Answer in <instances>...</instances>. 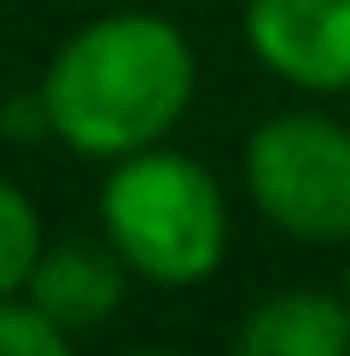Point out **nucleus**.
<instances>
[{
    "label": "nucleus",
    "instance_id": "obj_1",
    "mask_svg": "<svg viewBox=\"0 0 350 356\" xmlns=\"http://www.w3.org/2000/svg\"><path fill=\"white\" fill-rule=\"evenodd\" d=\"M35 94L47 140L94 164H117L181 129L199 94V53L164 12H99L58 41Z\"/></svg>",
    "mask_w": 350,
    "mask_h": 356
},
{
    "label": "nucleus",
    "instance_id": "obj_2",
    "mask_svg": "<svg viewBox=\"0 0 350 356\" xmlns=\"http://www.w3.org/2000/svg\"><path fill=\"white\" fill-rule=\"evenodd\" d=\"M99 240L135 280L152 286H204L228 263L233 216L228 193L204 158L158 140L106 164L99 181Z\"/></svg>",
    "mask_w": 350,
    "mask_h": 356
},
{
    "label": "nucleus",
    "instance_id": "obj_3",
    "mask_svg": "<svg viewBox=\"0 0 350 356\" xmlns=\"http://www.w3.org/2000/svg\"><path fill=\"white\" fill-rule=\"evenodd\" d=\"M240 175L251 211L303 245H350V123L315 106L274 111L245 135Z\"/></svg>",
    "mask_w": 350,
    "mask_h": 356
},
{
    "label": "nucleus",
    "instance_id": "obj_4",
    "mask_svg": "<svg viewBox=\"0 0 350 356\" xmlns=\"http://www.w3.org/2000/svg\"><path fill=\"white\" fill-rule=\"evenodd\" d=\"M245 47L298 94H350V0H245Z\"/></svg>",
    "mask_w": 350,
    "mask_h": 356
},
{
    "label": "nucleus",
    "instance_id": "obj_5",
    "mask_svg": "<svg viewBox=\"0 0 350 356\" xmlns=\"http://www.w3.org/2000/svg\"><path fill=\"white\" fill-rule=\"evenodd\" d=\"M123 292H128V269L117 263L106 240H58L35 257L24 298L65 333H82L111 321L123 309Z\"/></svg>",
    "mask_w": 350,
    "mask_h": 356
},
{
    "label": "nucleus",
    "instance_id": "obj_6",
    "mask_svg": "<svg viewBox=\"0 0 350 356\" xmlns=\"http://www.w3.org/2000/svg\"><path fill=\"white\" fill-rule=\"evenodd\" d=\"M233 356H350V309L327 286H281L245 309Z\"/></svg>",
    "mask_w": 350,
    "mask_h": 356
},
{
    "label": "nucleus",
    "instance_id": "obj_7",
    "mask_svg": "<svg viewBox=\"0 0 350 356\" xmlns=\"http://www.w3.org/2000/svg\"><path fill=\"white\" fill-rule=\"evenodd\" d=\"M41 251H47V228H41L35 199L0 175V298H24Z\"/></svg>",
    "mask_w": 350,
    "mask_h": 356
},
{
    "label": "nucleus",
    "instance_id": "obj_8",
    "mask_svg": "<svg viewBox=\"0 0 350 356\" xmlns=\"http://www.w3.org/2000/svg\"><path fill=\"white\" fill-rule=\"evenodd\" d=\"M0 356H76V345L29 298H0Z\"/></svg>",
    "mask_w": 350,
    "mask_h": 356
},
{
    "label": "nucleus",
    "instance_id": "obj_9",
    "mask_svg": "<svg viewBox=\"0 0 350 356\" xmlns=\"http://www.w3.org/2000/svg\"><path fill=\"white\" fill-rule=\"evenodd\" d=\"M0 135H6V140H47V111H41V94H24L18 106L0 111Z\"/></svg>",
    "mask_w": 350,
    "mask_h": 356
},
{
    "label": "nucleus",
    "instance_id": "obj_10",
    "mask_svg": "<svg viewBox=\"0 0 350 356\" xmlns=\"http://www.w3.org/2000/svg\"><path fill=\"white\" fill-rule=\"evenodd\" d=\"M117 356H175V350H117Z\"/></svg>",
    "mask_w": 350,
    "mask_h": 356
},
{
    "label": "nucleus",
    "instance_id": "obj_11",
    "mask_svg": "<svg viewBox=\"0 0 350 356\" xmlns=\"http://www.w3.org/2000/svg\"><path fill=\"white\" fill-rule=\"evenodd\" d=\"M339 298H344V309H350V269H344V280H339Z\"/></svg>",
    "mask_w": 350,
    "mask_h": 356
},
{
    "label": "nucleus",
    "instance_id": "obj_12",
    "mask_svg": "<svg viewBox=\"0 0 350 356\" xmlns=\"http://www.w3.org/2000/svg\"><path fill=\"white\" fill-rule=\"evenodd\" d=\"M344 99H350V94H344ZM344 123H350V106H344Z\"/></svg>",
    "mask_w": 350,
    "mask_h": 356
}]
</instances>
